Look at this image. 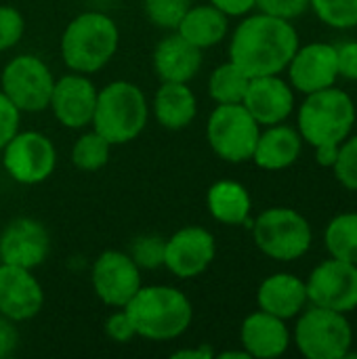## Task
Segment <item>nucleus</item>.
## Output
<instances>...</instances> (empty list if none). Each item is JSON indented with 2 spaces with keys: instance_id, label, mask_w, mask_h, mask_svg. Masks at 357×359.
I'll use <instances>...</instances> for the list:
<instances>
[{
  "instance_id": "obj_2",
  "label": "nucleus",
  "mask_w": 357,
  "mask_h": 359,
  "mask_svg": "<svg viewBox=\"0 0 357 359\" xmlns=\"http://www.w3.org/2000/svg\"><path fill=\"white\" fill-rule=\"evenodd\" d=\"M135 332L154 343H166L183 337L194 320V307L187 294L175 286H141L126 303Z\"/></svg>"
},
{
  "instance_id": "obj_41",
  "label": "nucleus",
  "mask_w": 357,
  "mask_h": 359,
  "mask_svg": "<svg viewBox=\"0 0 357 359\" xmlns=\"http://www.w3.org/2000/svg\"><path fill=\"white\" fill-rule=\"evenodd\" d=\"M339 147L341 143H326V145H318L316 149V162L324 168H332L339 156Z\"/></svg>"
},
{
  "instance_id": "obj_12",
  "label": "nucleus",
  "mask_w": 357,
  "mask_h": 359,
  "mask_svg": "<svg viewBox=\"0 0 357 359\" xmlns=\"http://www.w3.org/2000/svg\"><path fill=\"white\" fill-rule=\"evenodd\" d=\"M309 305L351 313L357 309V265L326 259L305 280Z\"/></svg>"
},
{
  "instance_id": "obj_6",
  "label": "nucleus",
  "mask_w": 357,
  "mask_h": 359,
  "mask_svg": "<svg viewBox=\"0 0 357 359\" xmlns=\"http://www.w3.org/2000/svg\"><path fill=\"white\" fill-rule=\"evenodd\" d=\"M255 246L269 259L290 263L305 257L314 242L309 221L295 208L274 206L263 210L252 223Z\"/></svg>"
},
{
  "instance_id": "obj_8",
  "label": "nucleus",
  "mask_w": 357,
  "mask_h": 359,
  "mask_svg": "<svg viewBox=\"0 0 357 359\" xmlns=\"http://www.w3.org/2000/svg\"><path fill=\"white\" fill-rule=\"evenodd\" d=\"M261 128L263 126L242 103H225L210 111L206 122V141L223 162L244 164L252 160Z\"/></svg>"
},
{
  "instance_id": "obj_43",
  "label": "nucleus",
  "mask_w": 357,
  "mask_h": 359,
  "mask_svg": "<svg viewBox=\"0 0 357 359\" xmlns=\"http://www.w3.org/2000/svg\"><path fill=\"white\" fill-rule=\"evenodd\" d=\"M356 122H357V114H356Z\"/></svg>"
},
{
  "instance_id": "obj_18",
  "label": "nucleus",
  "mask_w": 357,
  "mask_h": 359,
  "mask_svg": "<svg viewBox=\"0 0 357 359\" xmlns=\"http://www.w3.org/2000/svg\"><path fill=\"white\" fill-rule=\"evenodd\" d=\"M242 105L261 126L286 122L295 111V88L280 74L250 78Z\"/></svg>"
},
{
  "instance_id": "obj_1",
  "label": "nucleus",
  "mask_w": 357,
  "mask_h": 359,
  "mask_svg": "<svg viewBox=\"0 0 357 359\" xmlns=\"http://www.w3.org/2000/svg\"><path fill=\"white\" fill-rule=\"evenodd\" d=\"M301 40L288 19L267 13L244 15L229 40V61L248 78L282 74L297 53Z\"/></svg>"
},
{
  "instance_id": "obj_42",
  "label": "nucleus",
  "mask_w": 357,
  "mask_h": 359,
  "mask_svg": "<svg viewBox=\"0 0 357 359\" xmlns=\"http://www.w3.org/2000/svg\"><path fill=\"white\" fill-rule=\"evenodd\" d=\"M219 358L221 359H250V355H248L244 349H240V351H221V353H219Z\"/></svg>"
},
{
  "instance_id": "obj_3",
  "label": "nucleus",
  "mask_w": 357,
  "mask_h": 359,
  "mask_svg": "<svg viewBox=\"0 0 357 359\" xmlns=\"http://www.w3.org/2000/svg\"><path fill=\"white\" fill-rule=\"evenodd\" d=\"M118 23L101 11H84L76 15L65 25L59 42L65 67L86 76L103 69L118 53Z\"/></svg>"
},
{
  "instance_id": "obj_17",
  "label": "nucleus",
  "mask_w": 357,
  "mask_h": 359,
  "mask_svg": "<svg viewBox=\"0 0 357 359\" xmlns=\"http://www.w3.org/2000/svg\"><path fill=\"white\" fill-rule=\"evenodd\" d=\"M44 290L32 269L0 263V316L21 324L40 313Z\"/></svg>"
},
{
  "instance_id": "obj_4",
  "label": "nucleus",
  "mask_w": 357,
  "mask_h": 359,
  "mask_svg": "<svg viewBox=\"0 0 357 359\" xmlns=\"http://www.w3.org/2000/svg\"><path fill=\"white\" fill-rule=\"evenodd\" d=\"M149 103L141 86L128 80H114L99 88L90 126L112 145L135 141L147 126Z\"/></svg>"
},
{
  "instance_id": "obj_13",
  "label": "nucleus",
  "mask_w": 357,
  "mask_h": 359,
  "mask_svg": "<svg viewBox=\"0 0 357 359\" xmlns=\"http://www.w3.org/2000/svg\"><path fill=\"white\" fill-rule=\"evenodd\" d=\"M217 257L215 236L200 225H185L166 238L164 267L179 280L202 276Z\"/></svg>"
},
{
  "instance_id": "obj_26",
  "label": "nucleus",
  "mask_w": 357,
  "mask_h": 359,
  "mask_svg": "<svg viewBox=\"0 0 357 359\" xmlns=\"http://www.w3.org/2000/svg\"><path fill=\"white\" fill-rule=\"evenodd\" d=\"M324 246L332 259L357 265V212L337 215L326 225Z\"/></svg>"
},
{
  "instance_id": "obj_34",
  "label": "nucleus",
  "mask_w": 357,
  "mask_h": 359,
  "mask_svg": "<svg viewBox=\"0 0 357 359\" xmlns=\"http://www.w3.org/2000/svg\"><path fill=\"white\" fill-rule=\"evenodd\" d=\"M105 334L114 341V343H120V345H126L130 343L137 332H135V326H133V320L128 318L126 309H114L107 318H105Z\"/></svg>"
},
{
  "instance_id": "obj_19",
  "label": "nucleus",
  "mask_w": 357,
  "mask_h": 359,
  "mask_svg": "<svg viewBox=\"0 0 357 359\" xmlns=\"http://www.w3.org/2000/svg\"><path fill=\"white\" fill-rule=\"evenodd\" d=\"M292 343V334L286 320H280L267 311H252L240 326V345L255 359H274L284 355Z\"/></svg>"
},
{
  "instance_id": "obj_15",
  "label": "nucleus",
  "mask_w": 357,
  "mask_h": 359,
  "mask_svg": "<svg viewBox=\"0 0 357 359\" xmlns=\"http://www.w3.org/2000/svg\"><path fill=\"white\" fill-rule=\"evenodd\" d=\"M48 255L50 233L32 217L13 219L0 233V263L34 271L36 267L44 265Z\"/></svg>"
},
{
  "instance_id": "obj_30",
  "label": "nucleus",
  "mask_w": 357,
  "mask_h": 359,
  "mask_svg": "<svg viewBox=\"0 0 357 359\" xmlns=\"http://www.w3.org/2000/svg\"><path fill=\"white\" fill-rule=\"evenodd\" d=\"M189 6L191 0H143V11L149 23L168 32L179 25Z\"/></svg>"
},
{
  "instance_id": "obj_16",
  "label": "nucleus",
  "mask_w": 357,
  "mask_h": 359,
  "mask_svg": "<svg viewBox=\"0 0 357 359\" xmlns=\"http://www.w3.org/2000/svg\"><path fill=\"white\" fill-rule=\"evenodd\" d=\"M288 82L295 90L309 95L322 88H330L339 80L337 44L311 42L297 48L290 63L286 65Z\"/></svg>"
},
{
  "instance_id": "obj_20",
  "label": "nucleus",
  "mask_w": 357,
  "mask_h": 359,
  "mask_svg": "<svg viewBox=\"0 0 357 359\" xmlns=\"http://www.w3.org/2000/svg\"><path fill=\"white\" fill-rule=\"evenodd\" d=\"M151 65L160 82H191L202 67V50L173 29L156 44Z\"/></svg>"
},
{
  "instance_id": "obj_39",
  "label": "nucleus",
  "mask_w": 357,
  "mask_h": 359,
  "mask_svg": "<svg viewBox=\"0 0 357 359\" xmlns=\"http://www.w3.org/2000/svg\"><path fill=\"white\" fill-rule=\"evenodd\" d=\"M213 6H217L227 17H244L257 8V0H208Z\"/></svg>"
},
{
  "instance_id": "obj_29",
  "label": "nucleus",
  "mask_w": 357,
  "mask_h": 359,
  "mask_svg": "<svg viewBox=\"0 0 357 359\" xmlns=\"http://www.w3.org/2000/svg\"><path fill=\"white\" fill-rule=\"evenodd\" d=\"M309 8H314L318 19L328 27H357V0H309Z\"/></svg>"
},
{
  "instance_id": "obj_22",
  "label": "nucleus",
  "mask_w": 357,
  "mask_h": 359,
  "mask_svg": "<svg viewBox=\"0 0 357 359\" xmlns=\"http://www.w3.org/2000/svg\"><path fill=\"white\" fill-rule=\"evenodd\" d=\"M303 151V139L297 128L280 122L263 126L255 145L252 162L269 172L290 168Z\"/></svg>"
},
{
  "instance_id": "obj_33",
  "label": "nucleus",
  "mask_w": 357,
  "mask_h": 359,
  "mask_svg": "<svg viewBox=\"0 0 357 359\" xmlns=\"http://www.w3.org/2000/svg\"><path fill=\"white\" fill-rule=\"evenodd\" d=\"M25 32V19L19 8L11 4H0V53L17 46Z\"/></svg>"
},
{
  "instance_id": "obj_28",
  "label": "nucleus",
  "mask_w": 357,
  "mask_h": 359,
  "mask_svg": "<svg viewBox=\"0 0 357 359\" xmlns=\"http://www.w3.org/2000/svg\"><path fill=\"white\" fill-rule=\"evenodd\" d=\"M112 147L114 145L105 137H101L95 128L86 130L76 139L72 147V162L82 172H97L109 162Z\"/></svg>"
},
{
  "instance_id": "obj_31",
  "label": "nucleus",
  "mask_w": 357,
  "mask_h": 359,
  "mask_svg": "<svg viewBox=\"0 0 357 359\" xmlns=\"http://www.w3.org/2000/svg\"><path fill=\"white\" fill-rule=\"evenodd\" d=\"M164 248H166V238L139 236L133 240L128 255L139 269H158L164 267Z\"/></svg>"
},
{
  "instance_id": "obj_25",
  "label": "nucleus",
  "mask_w": 357,
  "mask_h": 359,
  "mask_svg": "<svg viewBox=\"0 0 357 359\" xmlns=\"http://www.w3.org/2000/svg\"><path fill=\"white\" fill-rule=\"evenodd\" d=\"M206 208L217 223L236 227V225L250 223L252 198L242 183L231 179H221L208 187Z\"/></svg>"
},
{
  "instance_id": "obj_10",
  "label": "nucleus",
  "mask_w": 357,
  "mask_h": 359,
  "mask_svg": "<svg viewBox=\"0 0 357 359\" xmlns=\"http://www.w3.org/2000/svg\"><path fill=\"white\" fill-rule=\"evenodd\" d=\"M2 166L19 185H40L57 168L55 143L38 130H19L2 147Z\"/></svg>"
},
{
  "instance_id": "obj_32",
  "label": "nucleus",
  "mask_w": 357,
  "mask_h": 359,
  "mask_svg": "<svg viewBox=\"0 0 357 359\" xmlns=\"http://www.w3.org/2000/svg\"><path fill=\"white\" fill-rule=\"evenodd\" d=\"M332 172L345 189L357 191V135H349L341 143Z\"/></svg>"
},
{
  "instance_id": "obj_21",
  "label": "nucleus",
  "mask_w": 357,
  "mask_h": 359,
  "mask_svg": "<svg viewBox=\"0 0 357 359\" xmlns=\"http://www.w3.org/2000/svg\"><path fill=\"white\" fill-rule=\"evenodd\" d=\"M257 305L261 311L286 322L297 318L309 305L305 280L286 271L265 278L257 290Z\"/></svg>"
},
{
  "instance_id": "obj_27",
  "label": "nucleus",
  "mask_w": 357,
  "mask_h": 359,
  "mask_svg": "<svg viewBox=\"0 0 357 359\" xmlns=\"http://www.w3.org/2000/svg\"><path fill=\"white\" fill-rule=\"evenodd\" d=\"M248 82L250 78L234 61H225L213 69L208 78V95L217 105L242 103Z\"/></svg>"
},
{
  "instance_id": "obj_24",
  "label": "nucleus",
  "mask_w": 357,
  "mask_h": 359,
  "mask_svg": "<svg viewBox=\"0 0 357 359\" xmlns=\"http://www.w3.org/2000/svg\"><path fill=\"white\" fill-rule=\"evenodd\" d=\"M229 29V17L221 13L217 6L208 4H191L175 32L185 38L189 44L198 46L200 50L213 48L221 44Z\"/></svg>"
},
{
  "instance_id": "obj_37",
  "label": "nucleus",
  "mask_w": 357,
  "mask_h": 359,
  "mask_svg": "<svg viewBox=\"0 0 357 359\" xmlns=\"http://www.w3.org/2000/svg\"><path fill=\"white\" fill-rule=\"evenodd\" d=\"M337 65H339V78L357 82V40L337 44Z\"/></svg>"
},
{
  "instance_id": "obj_9",
  "label": "nucleus",
  "mask_w": 357,
  "mask_h": 359,
  "mask_svg": "<svg viewBox=\"0 0 357 359\" xmlns=\"http://www.w3.org/2000/svg\"><path fill=\"white\" fill-rule=\"evenodd\" d=\"M53 86L55 76L46 61L29 53L13 57L0 74V90L21 114H38L48 109Z\"/></svg>"
},
{
  "instance_id": "obj_14",
  "label": "nucleus",
  "mask_w": 357,
  "mask_h": 359,
  "mask_svg": "<svg viewBox=\"0 0 357 359\" xmlns=\"http://www.w3.org/2000/svg\"><path fill=\"white\" fill-rule=\"evenodd\" d=\"M97 93L99 88L86 74H65L61 78H55L48 109L61 126L69 130L86 128L93 122Z\"/></svg>"
},
{
  "instance_id": "obj_5",
  "label": "nucleus",
  "mask_w": 357,
  "mask_h": 359,
  "mask_svg": "<svg viewBox=\"0 0 357 359\" xmlns=\"http://www.w3.org/2000/svg\"><path fill=\"white\" fill-rule=\"evenodd\" d=\"M356 103L345 90L322 88L305 95L297 111V130L311 147L343 143L356 126Z\"/></svg>"
},
{
  "instance_id": "obj_36",
  "label": "nucleus",
  "mask_w": 357,
  "mask_h": 359,
  "mask_svg": "<svg viewBox=\"0 0 357 359\" xmlns=\"http://www.w3.org/2000/svg\"><path fill=\"white\" fill-rule=\"evenodd\" d=\"M19 124H21V111L0 90V151L19 133Z\"/></svg>"
},
{
  "instance_id": "obj_7",
  "label": "nucleus",
  "mask_w": 357,
  "mask_h": 359,
  "mask_svg": "<svg viewBox=\"0 0 357 359\" xmlns=\"http://www.w3.org/2000/svg\"><path fill=\"white\" fill-rule=\"evenodd\" d=\"M292 341L307 359H345L353 345V328L347 313L311 305L297 316Z\"/></svg>"
},
{
  "instance_id": "obj_23",
  "label": "nucleus",
  "mask_w": 357,
  "mask_h": 359,
  "mask_svg": "<svg viewBox=\"0 0 357 359\" xmlns=\"http://www.w3.org/2000/svg\"><path fill=\"white\" fill-rule=\"evenodd\" d=\"M154 118L166 130H183L198 116V99L189 82H162L154 95Z\"/></svg>"
},
{
  "instance_id": "obj_40",
  "label": "nucleus",
  "mask_w": 357,
  "mask_h": 359,
  "mask_svg": "<svg viewBox=\"0 0 357 359\" xmlns=\"http://www.w3.org/2000/svg\"><path fill=\"white\" fill-rule=\"evenodd\" d=\"M173 359H213L217 358V353L213 351L210 345H198V347H183L170 353Z\"/></svg>"
},
{
  "instance_id": "obj_35",
  "label": "nucleus",
  "mask_w": 357,
  "mask_h": 359,
  "mask_svg": "<svg viewBox=\"0 0 357 359\" xmlns=\"http://www.w3.org/2000/svg\"><path fill=\"white\" fill-rule=\"evenodd\" d=\"M257 8L261 13L292 21L309 8V0H257Z\"/></svg>"
},
{
  "instance_id": "obj_11",
  "label": "nucleus",
  "mask_w": 357,
  "mask_h": 359,
  "mask_svg": "<svg viewBox=\"0 0 357 359\" xmlns=\"http://www.w3.org/2000/svg\"><path fill=\"white\" fill-rule=\"evenodd\" d=\"M90 286L95 297L103 305L112 309H122L143 286L141 269L128 252L103 250L93 263Z\"/></svg>"
},
{
  "instance_id": "obj_38",
  "label": "nucleus",
  "mask_w": 357,
  "mask_h": 359,
  "mask_svg": "<svg viewBox=\"0 0 357 359\" xmlns=\"http://www.w3.org/2000/svg\"><path fill=\"white\" fill-rule=\"evenodd\" d=\"M19 347V332L15 322L0 316V359L11 358Z\"/></svg>"
}]
</instances>
